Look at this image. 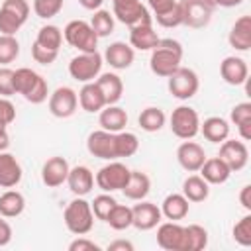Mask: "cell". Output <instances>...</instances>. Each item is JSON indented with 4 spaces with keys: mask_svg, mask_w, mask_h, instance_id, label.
I'll return each mask as SVG.
<instances>
[{
    "mask_svg": "<svg viewBox=\"0 0 251 251\" xmlns=\"http://www.w3.org/2000/svg\"><path fill=\"white\" fill-rule=\"evenodd\" d=\"M165 122H167V116H165V112H163L161 108H157V106H149V108L141 110V114H139V118H137L139 127H141L143 131H149V133L159 131V129L165 126Z\"/></svg>",
    "mask_w": 251,
    "mask_h": 251,
    "instance_id": "e575fe53",
    "label": "cell"
},
{
    "mask_svg": "<svg viewBox=\"0 0 251 251\" xmlns=\"http://www.w3.org/2000/svg\"><path fill=\"white\" fill-rule=\"evenodd\" d=\"M63 2L65 0H33V12H35L37 18L49 20V18H55L61 12Z\"/></svg>",
    "mask_w": 251,
    "mask_h": 251,
    "instance_id": "ee69618b",
    "label": "cell"
},
{
    "mask_svg": "<svg viewBox=\"0 0 251 251\" xmlns=\"http://www.w3.org/2000/svg\"><path fill=\"white\" fill-rule=\"evenodd\" d=\"M69 171H71L69 161L65 157L55 155V157H51V159H47L43 163V167H41V180H43V184L47 188H57L63 182H67Z\"/></svg>",
    "mask_w": 251,
    "mask_h": 251,
    "instance_id": "ac0fdd59",
    "label": "cell"
},
{
    "mask_svg": "<svg viewBox=\"0 0 251 251\" xmlns=\"http://www.w3.org/2000/svg\"><path fill=\"white\" fill-rule=\"evenodd\" d=\"M137 149H139V139H137L135 133L124 131V129L116 133V155H118V159L120 157H131V155L137 153Z\"/></svg>",
    "mask_w": 251,
    "mask_h": 251,
    "instance_id": "f35d334b",
    "label": "cell"
},
{
    "mask_svg": "<svg viewBox=\"0 0 251 251\" xmlns=\"http://www.w3.org/2000/svg\"><path fill=\"white\" fill-rule=\"evenodd\" d=\"M25 208V198L18 190H6L0 196V216L4 218H18Z\"/></svg>",
    "mask_w": 251,
    "mask_h": 251,
    "instance_id": "836d02e7",
    "label": "cell"
},
{
    "mask_svg": "<svg viewBox=\"0 0 251 251\" xmlns=\"http://www.w3.org/2000/svg\"><path fill=\"white\" fill-rule=\"evenodd\" d=\"M102 247L98 243H94L92 239L84 237V235H78L75 241L69 243V251H100Z\"/></svg>",
    "mask_w": 251,
    "mask_h": 251,
    "instance_id": "681fc988",
    "label": "cell"
},
{
    "mask_svg": "<svg viewBox=\"0 0 251 251\" xmlns=\"http://www.w3.org/2000/svg\"><path fill=\"white\" fill-rule=\"evenodd\" d=\"M129 169L124 165V163H120V161H110L108 165H104L98 173H96V176H94V182L98 184V188L100 190H104V192H114V190H122L124 186H126V182H127V178H129Z\"/></svg>",
    "mask_w": 251,
    "mask_h": 251,
    "instance_id": "9c48e42d",
    "label": "cell"
},
{
    "mask_svg": "<svg viewBox=\"0 0 251 251\" xmlns=\"http://www.w3.org/2000/svg\"><path fill=\"white\" fill-rule=\"evenodd\" d=\"M169 78V92L175 96V98H178V100H188V98H192L196 92H198V88H200V80H198V75L192 71V69H188V67H178L171 76H167Z\"/></svg>",
    "mask_w": 251,
    "mask_h": 251,
    "instance_id": "30bf717a",
    "label": "cell"
},
{
    "mask_svg": "<svg viewBox=\"0 0 251 251\" xmlns=\"http://www.w3.org/2000/svg\"><path fill=\"white\" fill-rule=\"evenodd\" d=\"M63 37L71 47L78 49L80 53H94L98 47V35L94 33L90 24L84 20L69 22L63 29Z\"/></svg>",
    "mask_w": 251,
    "mask_h": 251,
    "instance_id": "277c9868",
    "label": "cell"
},
{
    "mask_svg": "<svg viewBox=\"0 0 251 251\" xmlns=\"http://www.w3.org/2000/svg\"><path fill=\"white\" fill-rule=\"evenodd\" d=\"M57 55H59V51L47 49V47L39 45L37 41L31 43V57H33V61L39 63V65H45V67H47V65H53L55 59H57Z\"/></svg>",
    "mask_w": 251,
    "mask_h": 251,
    "instance_id": "bcb514c9",
    "label": "cell"
},
{
    "mask_svg": "<svg viewBox=\"0 0 251 251\" xmlns=\"http://www.w3.org/2000/svg\"><path fill=\"white\" fill-rule=\"evenodd\" d=\"M14 88H16V94H22L31 104H41L49 96L47 80L39 73L27 67L14 71Z\"/></svg>",
    "mask_w": 251,
    "mask_h": 251,
    "instance_id": "7a4b0ae2",
    "label": "cell"
},
{
    "mask_svg": "<svg viewBox=\"0 0 251 251\" xmlns=\"http://www.w3.org/2000/svg\"><path fill=\"white\" fill-rule=\"evenodd\" d=\"M65 226L75 235H86L94 226V214L90 208V202H86L82 196H76L71 200L63 212Z\"/></svg>",
    "mask_w": 251,
    "mask_h": 251,
    "instance_id": "3957f363",
    "label": "cell"
},
{
    "mask_svg": "<svg viewBox=\"0 0 251 251\" xmlns=\"http://www.w3.org/2000/svg\"><path fill=\"white\" fill-rule=\"evenodd\" d=\"M14 120H16V106L8 98L0 96V126L8 127Z\"/></svg>",
    "mask_w": 251,
    "mask_h": 251,
    "instance_id": "c3c4849f",
    "label": "cell"
},
{
    "mask_svg": "<svg viewBox=\"0 0 251 251\" xmlns=\"http://www.w3.org/2000/svg\"><path fill=\"white\" fill-rule=\"evenodd\" d=\"M131 226L137 227L139 231H149L153 227H157L161 224V208L153 202H147V200H139V204H135L131 208Z\"/></svg>",
    "mask_w": 251,
    "mask_h": 251,
    "instance_id": "9a60e30c",
    "label": "cell"
},
{
    "mask_svg": "<svg viewBox=\"0 0 251 251\" xmlns=\"http://www.w3.org/2000/svg\"><path fill=\"white\" fill-rule=\"evenodd\" d=\"M29 4L27 0H4L0 6V33L16 35L27 22Z\"/></svg>",
    "mask_w": 251,
    "mask_h": 251,
    "instance_id": "5b68a950",
    "label": "cell"
},
{
    "mask_svg": "<svg viewBox=\"0 0 251 251\" xmlns=\"http://www.w3.org/2000/svg\"><path fill=\"white\" fill-rule=\"evenodd\" d=\"M116 204H118V202H116V198H114V196H110V192H104V194H98V196L90 202V208H92V214H94V218H96V220L106 222V218H108L110 210H112Z\"/></svg>",
    "mask_w": 251,
    "mask_h": 251,
    "instance_id": "7bdbcfd3",
    "label": "cell"
},
{
    "mask_svg": "<svg viewBox=\"0 0 251 251\" xmlns=\"http://www.w3.org/2000/svg\"><path fill=\"white\" fill-rule=\"evenodd\" d=\"M220 75H222L224 82H227L231 86H239V84L247 82L249 69H247L245 59L235 57V55H229V57H226L220 63Z\"/></svg>",
    "mask_w": 251,
    "mask_h": 251,
    "instance_id": "ffe728a7",
    "label": "cell"
},
{
    "mask_svg": "<svg viewBox=\"0 0 251 251\" xmlns=\"http://www.w3.org/2000/svg\"><path fill=\"white\" fill-rule=\"evenodd\" d=\"M18 55H20V43H18L16 35L0 33V67L14 63Z\"/></svg>",
    "mask_w": 251,
    "mask_h": 251,
    "instance_id": "60d3db41",
    "label": "cell"
},
{
    "mask_svg": "<svg viewBox=\"0 0 251 251\" xmlns=\"http://www.w3.org/2000/svg\"><path fill=\"white\" fill-rule=\"evenodd\" d=\"M169 127L171 131L178 137V139H192L198 135L200 131V118L198 112L190 106H178L173 110L171 120H169Z\"/></svg>",
    "mask_w": 251,
    "mask_h": 251,
    "instance_id": "ba28073f",
    "label": "cell"
},
{
    "mask_svg": "<svg viewBox=\"0 0 251 251\" xmlns=\"http://www.w3.org/2000/svg\"><path fill=\"white\" fill-rule=\"evenodd\" d=\"M182 194L188 202H204L210 196V184L200 175H190L182 182Z\"/></svg>",
    "mask_w": 251,
    "mask_h": 251,
    "instance_id": "d6a6232c",
    "label": "cell"
},
{
    "mask_svg": "<svg viewBox=\"0 0 251 251\" xmlns=\"http://www.w3.org/2000/svg\"><path fill=\"white\" fill-rule=\"evenodd\" d=\"M157 245L167 251H184V226H180L178 222L159 224Z\"/></svg>",
    "mask_w": 251,
    "mask_h": 251,
    "instance_id": "2e32d148",
    "label": "cell"
},
{
    "mask_svg": "<svg viewBox=\"0 0 251 251\" xmlns=\"http://www.w3.org/2000/svg\"><path fill=\"white\" fill-rule=\"evenodd\" d=\"M102 55L98 51L94 53H78L76 57L71 59L69 63V75L78 80V82H90V80H96V76L100 75L102 71Z\"/></svg>",
    "mask_w": 251,
    "mask_h": 251,
    "instance_id": "52a82bcc",
    "label": "cell"
},
{
    "mask_svg": "<svg viewBox=\"0 0 251 251\" xmlns=\"http://www.w3.org/2000/svg\"><path fill=\"white\" fill-rule=\"evenodd\" d=\"M149 190H151V180H149V176L145 175V173H141V171H131L129 173V178H127V182H126V186L122 188V192L126 194V198H129V200H143L147 194H149Z\"/></svg>",
    "mask_w": 251,
    "mask_h": 251,
    "instance_id": "4dcf8cb0",
    "label": "cell"
},
{
    "mask_svg": "<svg viewBox=\"0 0 251 251\" xmlns=\"http://www.w3.org/2000/svg\"><path fill=\"white\" fill-rule=\"evenodd\" d=\"M22 165L12 153L0 151V186L2 188H14L22 180Z\"/></svg>",
    "mask_w": 251,
    "mask_h": 251,
    "instance_id": "7402d4cb",
    "label": "cell"
},
{
    "mask_svg": "<svg viewBox=\"0 0 251 251\" xmlns=\"http://www.w3.org/2000/svg\"><path fill=\"white\" fill-rule=\"evenodd\" d=\"M112 16L126 24L127 27L141 25V24H153V16L139 0H112Z\"/></svg>",
    "mask_w": 251,
    "mask_h": 251,
    "instance_id": "8992f818",
    "label": "cell"
},
{
    "mask_svg": "<svg viewBox=\"0 0 251 251\" xmlns=\"http://www.w3.org/2000/svg\"><path fill=\"white\" fill-rule=\"evenodd\" d=\"M175 2H176V0H147V4H149V8L153 10V14H161V12L169 10Z\"/></svg>",
    "mask_w": 251,
    "mask_h": 251,
    "instance_id": "816d5d0a",
    "label": "cell"
},
{
    "mask_svg": "<svg viewBox=\"0 0 251 251\" xmlns=\"http://www.w3.org/2000/svg\"><path fill=\"white\" fill-rule=\"evenodd\" d=\"M153 18L157 20V24L161 27H167V29L178 27V25H182V6H180V2H175L169 10H165L161 14H155Z\"/></svg>",
    "mask_w": 251,
    "mask_h": 251,
    "instance_id": "b9f144b4",
    "label": "cell"
},
{
    "mask_svg": "<svg viewBox=\"0 0 251 251\" xmlns=\"http://www.w3.org/2000/svg\"><path fill=\"white\" fill-rule=\"evenodd\" d=\"M188 210H190L188 200L184 198V194H178V192L167 194L165 200H163V204H161V214L167 220H171V222L184 220L188 216Z\"/></svg>",
    "mask_w": 251,
    "mask_h": 251,
    "instance_id": "f546056e",
    "label": "cell"
},
{
    "mask_svg": "<svg viewBox=\"0 0 251 251\" xmlns=\"http://www.w3.org/2000/svg\"><path fill=\"white\" fill-rule=\"evenodd\" d=\"M10 147V135L4 126H0V151H6Z\"/></svg>",
    "mask_w": 251,
    "mask_h": 251,
    "instance_id": "11a10c76",
    "label": "cell"
},
{
    "mask_svg": "<svg viewBox=\"0 0 251 251\" xmlns=\"http://www.w3.org/2000/svg\"><path fill=\"white\" fill-rule=\"evenodd\" d=\"M243 0H214V6H222V8H233L239 6Z\"/></svg>",
    "mask_w": 251,
    "mask_h": 251,
    "instance_id": "6f0895ef",
    "label": "cell"
},
{
    "mask_svg": "<svg viewBox=\"0 0 251 251\" xmlns=\"http://www.w3.org/2000/svg\"><path fill=\"white\" fill-rule=\"evenodd\" d=\"M229 120L237 126L239 137L241 141H249L251 139V102H239L231 108Z\"/></svg>",
    "mask_w": 251,
    "mask_h": 251,
    "instance_id": "1f68e13d",
    "label": "cell"
},
{
    "mask_svg": "<svg viewBox=\"0 0 251 251\" xmlns=\"http://www.w3.org/2000/svg\"><path fill=\"white\" fill-rule=\"evenodd\" d=\"M12 239V226L4 220V216H0V247L8 245Z\"/></svg>",
    "mask_w": 251,
    "mask_h": 251,
    "instance_id": "f907efd6",
    "label": "cell"
},
{
    "mask_svg": "<svg viewBox=\"0 0 251 251\" xmlns=\"http://www.w3.org/2000/svg\"><path fill=\"white\" fill-rule=\"evenodd\" d=\"M78 96L71 86H59L49 94V112L55 118H71L76 112Z\"/></svg>",
    "mask_w": 251,
    "mask_h": 251,
    "instance_id": "4fadbf2b",
    "label": "cell"
},
{
    "mask_svg": "<svg viewBox=\"0 0 251 251\" xmlns=\"http://www.w3.org/2000/svg\"><path fill=\"white\" fill-rule=\"evenodd\" d=\"M35 41L47 49H53V51H59L61 43H63V31L53 25V24H47V25H41L39 31H37V37Z\"/></svg>",
    "mask_w": 251,
    "mask_h": 251,
    "instance_id": "8d00e7d4",
    "label": "cell"
},
{
    "mask_svg": "<svg viewBox=\"0 0 251 251\" xmlns=\"http://www.w3.org/2000/svg\"><path fill=\"white\" fill-rule=\"evenodd\" d=\"M131 208L129 206H124V204H116L112 210H110V214H108V218H106V224L112 227V229H116V231H122V229H127L129 226H131Z\"/></svg>",
    "mask_w": 251,
    "mask_h": 251,
    "instance_id": "74e56055",
    "label": "cell"
},
{
    "mask_svg": "<svg viewBox=\"0 0 251 251\" xmlns=\"http://www.w3.org/2000/svg\"><path fill=\"white\" fill-rule=\"evenodd\" d=\"M96 84H98L100 92L104 94L106 106L120 102V98L124 94V82L116 73H100L96 76Z\"/></svg>",
    "mask_w": 251,
    "mask_h": 251,
    "instance_id": "484cf974",
    "label": "cell"
},
{
    "mask_svg": "<svg viewBox=\"0 0 251 251\" xmlns=\"http://www.w3.org/2000/svg\"><path fill=\"white\" fill-rule=\"evenodd\" d=\"M239 202H241V206L249 212L251 210V184H245L243 188H241V192H239Z\"/></svg>",
    "mask_w": 251,
    "mask_h": 251,
    "instance_id": "db71d44e",
    "label": "cell"
},
{
    "mask_svg": "<svg viewBox=\"0 0 251 251\" xmlns=\"http://www.w3.org/2000/svg\"><path fill=\"white\" fill-rule=\"evenodd\" d=\"M86 149L92 157H98V159H104V161L118 159V155H116V133L106 131V129L92 131L86 139Z\"/></svg>",
    "mask_w": 251,
    "mask_h": 251,
    "instance_id": "5bb4252c",
    "label": "cell"
},
{
    "mask_svg": "<svg viewBox=\"0 0 251 251\" xmlns=\"http://www.w3.org/2000/svg\"><path fill=\"white\" fill-rule=\"evenodd\" d=\"M204 2H208V4H212V6H214V0H204ZM214 8H216V6H214Z\"/></svg>",
    "mask_w": 251,
    "mask_h": 251,
    "instance_id": "680465c9",
    "label": "cell"
},
{
    "mask_svg": "<svg viewBox=\"0 0 251 251\" xmlns=\"http://www.w3.org/2000/svg\"><path fill=\"white\" fill-rule=\"evenodd\" d=\"M102 59L116 71H124L129 69L133 59H135V49L131 45H127L126 41H114L106 47Z\"/></svg>",
    "mask_w": 251,
    "mask_h": 251,
    "instance_id": "d6986e66",
    "label": "cell"
},
{
    "mask_svg": "<svg viewBox=\"0 0 251 251\" xmlns=\"http://www.w3.org/2000/svg\"><path fill=\"white\" fill-rule=\"evenodd\" d=\"M218 157L229 167L231 173H237L241 169H245L247 161H249V149L245 145V141L239 139H224L220 143V153Z\"/></svg>",
    "mask_w": 251,
    "mask_h": 251,
    "instance_id": "7c38bea8",
    "label": "cell"
},
{
    "mask_svg": "<svg viewBox=\"0 0 251 251\" xmlns=\"http://www.w3.org/2000/svg\"><path fill=\"white\" fill-rule=\"evenodd\" d=\"M67 184H69V190L75 196H86L94 186V175H92V171L88 167L76 165V167H73L69 171Z\"/></svg>",
    "mask_w": 251,
    "mask_h": 251,
    "instance_id": "44dd1931",
    "label": "cell"
},
{
    "mask_svg": "<svg viewBox=\"0 0 251 251\" xmlns=\"http://www.w3.org/2000/svg\"><path fill=\"white\" fill-rule=\"evenodd\" d=\"M90 27L94 29V33L100 37H106L114 31V16L108 12V10H94V16L90 18Z\"/></svg>",
    "mask_w": 251,
    "mask_h": 251,
    "instance_id": "ab89813d",
    "label": "cell"
},
{
    "mask_svg": "<svg viewBox=\"0 0 251 251\" xmlns=\"http://www.w3.org/2000/svg\"><path fill=\"white\" fill-rule=\"evenodd\" d=\"M208 245V231L198 226L190 224L184 227V251H202Z\"/></svg>",
    "mask_w": 251,
    "mask_h": 251,
    "instance_id": "d590c367",
    "label": "cell"
},
{
    "mask_svg": "<svg viewBox=\"0 0 251 251\" xmlns=\"http://www.w3.org/2000/svg\"><path fill=\"white\" fill-rule=\"evenodd\" d=\"M98 124L102 126V129L118 133V131H122L127 126V112L124 108L116 106V104H108V106H104L100 110Z\"/></svg>",
    "mask_w": 251,
    "mask_h": 251,
    "instance_id": "d4e9b609",
    "label": "cell"
},
{
    "mask_svg": "<svg viewBox=\"0 0 251 251\" xmlns=\"http://www.w3.org/2000/svg\"><path fill=\"white\" fill-rule=\"evenodd\" d=\"M78 96V104L84 112L88 114H94V112H100L104 106H106V100H104V94L100 92L96 80H90V82H84L80 92L76 94Z\"/></svg>",
    "mask_w": 251,
    "mask_h": 251,
    "instance_id": "4316f807",
    "label": "cell"
},
{
    "mask_svg": "<svg viewBox=\"0 0 251 251\" xmlns=\"http://www.w3.org/2000/svg\"><path fill=\"white\" fill-rule=\"evenodd\" d=\"M198 171H200V176L208 184H224L231 175L229 167L220 157H210V159L206 157V161L202 163V167Z\"/></svg>",
    "mask_w": 251,
    "mask_h": 251,
    "instance_id": "f1b7e54d",
    "label": "cell"
},
{
    "mask_svg": "<svg viewBox=\"0 0 251 251\" xmlns=\"http://www.w3.org/2000/svg\"><path fill=\"white\" fill-rule=\"evenodd\" d=\"M78 4L84 8V10H98L102 4H104V0H78Z\"/></svg>",
    "mask_w": 251,
    "mask_h": 251,
    "instance_id": "9f6ffc18",
    "label": "cell"
},
{
    "mask_svg": "<svg viewBox=\"0 0 251 251\" xmlns=\"http://www.w3.org/2000/svg\"><path fill=\"white\" fill-rule=\"evenodd\" d=\"M180 6H182V25L200 29L210 24L214 12L212 4L204 0H180Z\"/></svg>",
    "mask_w": 251,
    "mask_h": 251,
    "instance_id": "8fae6325",
    "label": "cell"
},
{
    "mask_svg": "<svg viewBox=\"0 0 251 251\" xmlns=\"http://www.w3.org/2000/svg\"><path fill=\"white\" fill-rule=\"evenodd\" d=\"M206 141L210 143H222L224 139L229 137V124L226 118L220 116H210L204 122H200V131Z\"/></svg>",
    "mask_w": 251,
    "mask_h": 251,
    "instance_id": "83f0119b",
    "label": "cell"
},
{
    "mask_svg": "<svg viewBox=\"0 0 251 251\" xmlns=\"http://www.w3.org/2000/svg\"><path fill=\"white\" fill-rule=\"evenodd\" d=\"M180 61H182V45L176 39L165 37V39H159L155 49H151L149 67L153 75L167 78L180 67Z\"/></svg>",
    "mask_w": 251,
    "mask_h": 251,
    "instance_id": "6da1fadb",
    "label": "cell"
},
{
    "mask_svg": "<svg viewBox=\"0 0 251 251\" xmlns=\"http://www.w3.org/2000/svg\"><path fill=\"white\" fill-rule=\"evenodd\" d=\"M159 35L153 29V24H141L129 27V45L137 51H151L159 43Z\"/></svg>",
    "mask_w": 251,
    "mask_h": 251,
    "instance_id": "cb8c5ba5",
    "label": "cell"
},
{
    "mask_svg": "<svg viewBox=\"0 0 251 251\" xmlns=\"http://www.w3.org/2000/svg\"><path fill=\"white\" fill-rule=\"evenodd\" d=\"M176 161H178V165L184 171L196 173L202 167V163L206 161V151H204V147L200 143L190 141V139H184L178 145V149H176Z\"/></svg>",
    "mask_w": 251,
    "mask_h": 251,
    "instance_id": "e0dca14e",
    "label": "cell"
},
{
    "mask_svg": "<svg viewBox=\"0 0 251 251\" xmlns=\"http://www.w3.org/2000/svg\"><path fill=\"white\" fill-rule=\"evenodd\" d=\"M233 239H235L241 247H249V245H251V214L243 216V218L233 226Z\"/></svg>",
    "mask_w": 251,
    "mask_h": 251,
    "instance_id": "f6af8a7d",
    "label": "cell"
},
{
    "mask_svg": "<svg viewBox=\"0 0 251 251\" xmlns=\"http://www.w3.org/2000/svg\"><path fill=\"white\" fill-rule=\"evenodd\" d=\"M108 251H133V243L126 239H116L108 245Z\"/></svg>",
    "mask_w": 251,
    "mask_h": 251,
    "instance_id": "f5cc1de1",
    "label": "cell"
},
{
    "mask_svg": "<svg viewBox=\"0 0 251 251\" xmlns=\"http://www.w3.org/2000/svg\"><path fill=\"white\" fill-rule=\"evenodd\" d=\"M229 45L235 51H249L251 49V16H239L231 25L227 35Z\"/></svg>",
    "mask_w": 251,
    "mask_h": 251,
    "instance_id": "603a6c76",
    "label": "cell"
},
{
    "mask_svg": "<svg viewBox=\"0 0 251 251\" xmlns=\"http://www.w3.org/2000/svg\"><path fill=\"white\" fill-rule=\"evenodd\" d=\"M16 94L14 88V71L10 67H0V96L8 98Z\"/></svg>",
    "mask_w": 251,
    "mask_h": 251,
    "instance_id": "7dc6e473",
    "label": "cell"
}]
</instances>
